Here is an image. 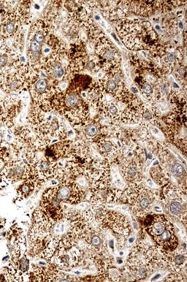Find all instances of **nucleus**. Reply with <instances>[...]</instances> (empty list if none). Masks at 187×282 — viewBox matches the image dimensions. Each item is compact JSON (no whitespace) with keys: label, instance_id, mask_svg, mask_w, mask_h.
Here are the masks:
<instances>
[{"label":"nucleus","instance_id":"2eb2a0df","mask_svg":"<svg viewBox=\"0 0 187 282\" xmlns=\"http://www.w3.org/2000/svg\"><path fill=\"white\" fill-rule=\"evenodd\" d=\"M114 52L112 50H108L106 53H104V57L106 59H112L114 57Z\"/></svg>","mask_w":187,"mask_h":282},{"label":"nucleus","instance_id":"f8f14e48","mask_svg":"<svg viewBox=\"0 0 187 282\" xmlns=\"http://www.w3.org/2000/svg\"><path fill=\"white\" fill-rule=\"evenodd\" d=\"M184 261H185V257L183 256H177L175 258V262L177 264H182L184 263Z\"/></svg>","mask_w":187,"mask_h":282},{"label":"nucleus","instance_id":"0eeeda50","mask_svg":"<svg viewBox=\"0 0 187 282\" xmlns=\"http://www.w3.org/2000/svg\"><path fill=\"white\" fill-rule=\"evenodd\" d=\"M78 101V97L76 95L71 94L67 97L66 99V104L68 106H73L75 105Z\"/></svg>","mask_w":187,"mask_h":282},{"label":"nucleus","instance_id":"a878e982","mask_svg":"<svg viewBox=\"0 0 187 282\" xmlns=\"http://www.w3.org/2000/svg\"><path fill=\"white\" fill-rule=\"evenodd\" d=\"M134 238H131L129 239V242H130V243H132V242H134Z\"/></svg>","mask_w":187,"mask_h":282},{"label":"nucleus","instance_id":"412c9836","mask_svg":"<svg viewBox=\"0 0 187 282\" xmlns=\"http://www.w3.org/2000/svg\"><path fill=\"white\" fill-rule=\"evenodd\" d=\"M168 59L170 62H174L175 61V56L173 53H169L168 54Z\"/></svg>","mask_w":187,"mask_h":282},{"label":"nucleus","instance_id":"f257e3e1","mask_svg":"<svg viewBox=\"0 0 187 282\" xmlns=\"http://www.w3.org/2000/svg\"><path fill=\"white\" fill-rule=\"evenodd\" d=\"M26 172V166L21 162L15 161L10 163L3 170V175L7 180H18L23 178Z\"/></svg>","mask_w":187,"mask_h":282},{"label":"nucleus","instance_id":"a211bd4d","mask_svg":"<svg viewBox=\"0 0 187 282\" xmlns=\"http://www.w3.org/2000/svg\"><path fill=\"white\" fill-rule=\"evenodd\" d=\"M101 240L98 237H95L92 239V244L94 245H98L100 243Z\"/></svg>","mask_w":187,"mask_h":282},{"label":"nucleus","instance_id":"6e6552de","mask_svg":"<svg viewBox=\"0 0 187 282\" xmlns=\"http://www.w3.org/2000/svg\"><path fill=\"white\" fill-rule=\"evenodd\" d=\"M63 73H64V70L61 65H57L54 68L53 74L55 77L58 78H61Z\"/></svg>","mask_w":187,"mask_h":282},{"label":"nucleus","instance_id":"ddd939ff","mask_svg":"<svg viewBox=\"0 0 187 282\" xmlns=\"http://www.w3.org/2000/svg\"><path fill=\"white\" fill-rule=\"evenodd\" d=\"M28 266V263L26 260H22V261L21 262V266H20V269L23 271H25L27 269Z\"/></svg>","mask_w":187,"mask_h":282},{"label":"nucleus","instance_id":"20e7f679","mask_svg":"<svg viewBox=\"0 0 187 282\" xmlns=\"http://www.w3.org/2000/svg\"><path fill=\"white\" fill-rule=\"evenodd\" d=\"M172 172L175 176H181L184 173V168L179 163H175L172 167Z\"/></svg>","mask_w":187,"mask_h":282},{"label":"nucleus","instance_id":"b1692460","mask_svg":"<svg viewBox=\"0 0 187 282\" xmlns=\"http://www.w3.org/2000/svg\"><path fill=\"white\" fill-rule=\"evenodd\" d=\"M136 173V169L134 168H131L129 169L128 170V174L131 175V176H134L135 175V174Z\"/></svg>","mask_w":187,"mask_h":282},{"label":"nucleus","instance_id":"4468645a","mask_svg":"<svg viewBox=\"0 0 187 282\" xmlns=\"http://www.w3.org/2000/svg\"><path fill=\"white\" fill-rule=\"evenodd\" d=\"M149 201L147 198H143L140 202V205L141 206L143 209H145L146 208H147L149 206Z\"/></svg>","mask_w":187,"mask_h":282},{"label":"nucleus","instance_id":"cd10ccee","mask_svg":"<svg viewBox=\"0 0 187 282\" xmlns=\"http://www.w3.org/2000/svg\"><path fill=\"white\" fill-rule=\"evenodd\" d=\"M158 275V276H155V277H154V278L153 279V280H154V279H156V278L157 279V278H158L160 276V275Z\"/></svg>","mask_w":187,"mask_h":282},{"label":"nucleus","instance_id":"423d86ee","mask_svg":"<svg viewBox=\"0 0 187 282\" xmlns=\"http://www.w3.org/2000/svg\"><path fill=\"white\" fill-rule=\"evenodd\" d=\"M170 210L172 214L177 215L181 211V204L177 202H174L172 203L170 206Z\"/></svg>","mask_w":187,"mask_h":282},{"label":"nucleus","instance_id":"39448f33","mask_svg":"<svg viewBox=\"0 0 187 282\" xmlns=\"http://www.w3.org/2000/svg\"><path fill=\"white\" fill-rule=\"evenodd\" d=\"M70 190L67 187H61L58 192V198L61 200H65L69 197Z\"/></svg>","mask_w":187,"mask_h":282},{"label":"nucleus","instance_id":"dca6fc26","mask_svg":"<svg viewBox=\"0 0 187 282\" xmlns=\"http://www.w3.org/2000/svg\"><path fill=\"white\" fill-rule=\"evenodd\" d=\"M44 39V36L43 35V34H40V33H37L36 34V35L35 36V41L36 42H41L43 41Z\"/></svg>","mask_w":187,"mask_h":282},{"label":"nucleus","instance_id":"4be33fe9","mask_svg":"<svg viewBox=\"0 0 187 282\" xmlns=\"http://www.w3.org/2000/svg\"><path fill=\"white\" fill-rule=\"evenodd\" d=\"M111 148H111V144H109V143H106V144L104 145V150H106L107 152L110 151L111 150Z\"/></svg>","mask_w":187,"mask_h":282},{"label":"nucleus","instance_id":"7ed1b4c3","mask_svg":"<svg viewBox=\"0 0 187 282\" xmlns=\"http://www.w3.org/2000/svg\"><path fill=\"white\" fill-rule=\"evenodd\" d=\"M32 186L31 182H26L23 184L18 189V193L22 197H26L31 191Z\"/></svg>","mask_w":187,"mask_h":282},{"label":"nucleus","instance_id":"393cba45","mask_svg":"<svg viewBox=\"0 0 187 282\" xmlns=\"http://www.w3.org/2000/svg\"><path fill=\"white\" fill-rule=\"evenodd\" d=\"M6 62H7V59H6L5 57H0V65H2L5 64Z\"/></svg>","mask_w":187,"mask_h":282},{"label":"nucleus","instance_id":"aec40b11","mask_svg":"<svg viewBox=\"0 0 187 282\" xmlns=\"http://www.w3.org/2000/svg\"><path fill=\"white\" fill-rule=\"evenodd\" d=\"M143 91H144L145 93H150V92L151 91L152 88H151V86H150V85H145V86H143Z\"/></svg>","mask_w":187,"mask_h":282},{"label":"nucleus","instance_id":"1a4fd4ad","mask_svg":"<svg viewBox=\"0 0 187 282\" xmlns=\"http://www.w3.org/2000/svg\"><path fill=\"white\" fill-rule=\"evenodd\" d=\"M35 86L37 90H38L40 92H42L45 90L47 84L45 80L40 79L37 81Z\"/></svg>","mask_w":187,"mask_h":282},{"label":"nucleus","instance_id":"9d476101","mask_svg":"<svg viewBox=\"0 0 187 282\" xmlns=\"http://www.w3.org/2000/svg\"><path fill=\"white\" fill-rule=\"evenodd\" d=\"M86 132L89 137H94L98 133V129L95 126L90 125L87 128Z\"/></svg>","mask_w":187,"mask_h":282},{"label":"nucleus","instance_id":"c85d7f7f","mask_svg":"<svg viewBox=\"0 0 187 282\" xmlns=\"http://www.w3.org/2000/svg\"><path fill=\"white\" fill-rule=\"evenodd\" d=\"M179 26H180V27L181 28H183V23H182L181 22H180V24H179Z\"/></svg>","mask_w":187,"mask_h":282},{"label":"nucleus","instance_id":"bb28decb","mask_svg":"<svg viewBox=\"0 0 187 282\" xmlns=\"http://www.w3.org/2000/svg\"><path fill=\"white\" fill-rule=\"evenodd\" d=\"M155 28H156L157 30H158V31H160L161 30L160 27L158 25H156V26H155Z\"/></svg>","mask_w":187,"mask_h":282},{"label":"nucleus","instance_id":"9b49d317","mask_svg":"<svg viewBox=\"0 0 187 282\" xmlns=\"http://www.w3.org/2000/svg\"><path fill=\"white\" fill-rule=\"evenodd\" d=\"M40 48V45L36 42L35 40V41H33L32 42H31V49L32 51L34 52H37Z\"/></svg>","mask_w":187,"mask_h":282},{"label":"nucleus","instance_id":"6ab92c4d","mask_svg":"<svg viewBox=\"0 0 187 282\" xmlns=\"http://www.w3.org/2000/svg\"><path fill=\"white\" fill-rule=\"evenodd\" d=\"M13 30H14V26L13 24L10 23L9 24H8V26H7V30L9 33H12L13 31Z\"/></svg>","mask_w":187,"mask_h":282},{"label":"nucleus","instance_id":"5701e85b","mask_svg":"<svg viewBox=\"0 0 187 282\" xmlns=\"http://www.w3.org/2000/svg\"><path fill=\"white\" fill-rule=\"evenodd\" d=\"M117 108H116V106L114 105L111 106L110 108H109V111L111 114H116L117 112Z\"/></svg>","mask_w":187,"mask_h":282},{"label":"nucleus","instance_id":"f3484780","mask_svg":"<svg viewBox=\"0 0 187 282\" xmlns=\"http://www.w3.org/2000/svg\"><path fill=\"white\" fill-rule=\"evenodd\" d=\"M108 88L111 90H114L116 86V82L114 80H111L108 83Z\"/></svg>","mask_w":187,"mask_h":282},{"label":"nucleus","instance_id":"f03ea898","mask_svg":"<svg viewBox=\"0 0 187 282\" xmlns=\"http://www.w3.org/2000/svg\"><path fill=\"white\" fill-rule=\"evenodd\" d=\"M147 226H150L148 229L149 232L155 240L162 235L165 230L167 229L166 221L160 219L156 220L155 219H153V217H152V220Z\"/></svg>","mask_w":187,"mask_h":282}]
</instances>
